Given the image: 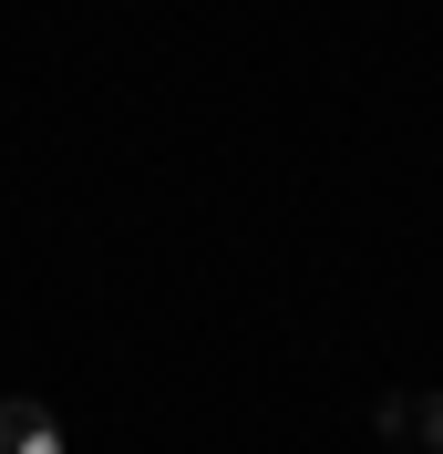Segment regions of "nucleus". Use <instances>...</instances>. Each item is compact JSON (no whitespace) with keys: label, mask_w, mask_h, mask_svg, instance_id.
<instances>
[{"label":"nucleus","mask_w":443,"mask_h":454,"mask_svg":"<svg viewBox=\"0 0 443 454\" xmlns=\"http://www.w3.org/2000/svg\"><path fill=\"white\" fill-rule=\"evenodd\" d=\"M382 434H423V454H443V393L433 403H382Z\"/></svg>","instance_id":"2"},{"label":"nucleus","mask_w":443,"mask_h":454,"mask_svg":"<svg viewBox=\"0 0 443 454\" xmlns=\"http://www.w3.org/2000/svg\"><path fill=\"white\" fill-rule=\"evenodd\" d=\"M0 454H62L52 403H31V393H11V403H0Z\"/></svg>","instance_id":"1"}]
</instances>
